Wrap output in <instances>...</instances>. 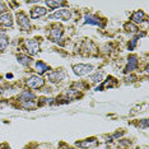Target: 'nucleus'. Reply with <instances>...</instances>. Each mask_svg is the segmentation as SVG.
<instances>
[{"label": "nucleus", "mask_w": 149, "mask_h": 149, "mask_svg": "<svg viewBox=\"0 0 149 149\" xmlns=\"http://www.w3.org/2000/svg\"><path fill=\"white\" fill-rule=\"evenodd\" d=\"M92 69H93L92 65H87V64H78V65H74V66H73L74 73L77 75H79V77L89 74V73L92 72Z\"/></svg>", "instance_id": "obj_1"}, {"label": "nucleus", "mask_w": 149, "mask_h": 149, "mask_svg": "<svg viewBox=\"0 0 149 149\" xmlns=\"http://www.w3.org/2000/svg\"><path fill=\"white\" fill-rule=\"evenodd\" d=\"M72 17V13L68 9H60L57 12H55L54 14H51L49 17V19H61V20H69Z\"/></svg>", "instance_id": "obj_2"}, {"label": "nucleus", "mask_w": 149, "mask_h": 149, "mask_svg": "<svg viewBox=\"0 0 149 149\" xmlns=\"http://www.w3.org/2000/svg\"><path fill=\"white\" fill-rule=\"evenodd\" d=\"M43 83H45V80L41 77H38V75H32V77H30L27 80V85L30 88H33V89H37V88L42 87Z\"/></svg>", "instance_id": "obj_3"}, {"label": "nucleus", "mask_w": 149, "mask_h": 149, "mask_svg": "<svg viewBox=\"0 0 149 149\" xmlns=\"http://www.w3.org/2000/svg\"><path fill=\"white\" fill-rule=\"evenodd\" d=\"M17 20H18L19 27L22 28L23 31L30 30V19H28V17L24 14V13H18L17 14Z\"/></svg>", "instance_id": "obj_4"}, {"label": "nucleus", "mask_w": 149, "mask_h": 149, "mask_svg": "<svg viewBox=\"0 0 149 149\" xmlns=\"http://www.w3.org/2000/svg\"><path fill=\"white\" fill-rule=\"evenodd\" d=\"M26 47H27V51L30 52V55H36L40 51V45L36 40H27L26 41Z\"/></svg>", "instance_id": "obj_5"}, {"label": "nucleus", "mask_w": 149, "mask_h": 149, "mask_svg": "<svg viewBox=\"0 0 149 149\" xmlns=\"http://www.w3.org/2000/svg\"><path fill=\"white\" fill-rule=\"evenodd\" d=\"M65 78H66V73L64 72V70H57V72H52L49 74V79L51 80V82H61V80H64Z\"/></svg>", "instance_id": "obj_6"}, {"label": "nucleus", "mask_w": 149, "mask_h": 149, "mask_svg": "<svg viewBox=\"0 0 149 149\" xmlns=\"http://www.w3.org/2000/svg\"><path fill=\"white\" fill-rule=\"evenodd\" d=\"M84 23H87V24H92V26H103V23H102V19L97 15H93V14H87L84 17Z\"/></svg>", "instance_id": "obj_7"}, {"label": "nucleus", "mask_w": 149, "mask_h": 149, "mask_svg": "<svg viewBox=\"0 0 149 149\" xmlns=\"http://www.w3.org/2000/svg\"><path fill=\"white\" fill-rule=\"evenodd\" d=\"M77 145L79 148H93V147H97L98 145V142L96 138H92V139H85V140H82V142H77Z\"/></svg>", "instance_id": "obj_8"}, {"label": "nucleus", "mask_w": 149, "mask_h": 149, "mask_svg": "<svg viewBox=\"0 0 149 149\" xmlns=\"http://www.w3.org/2000/svg\"><path fill=\"white\" fill-rule=\"evenodd\" d=\"M138 68V57L135 55L129 57V61H127V65L125 68V73H130L133 70H135Z\"/></svg>", "instance_id": "obj_9"}, {"label": "nucleus", "mask_w": 149, "mask_h": 149, "mask_svg": "<svg viewBox=\"0 0 149 149\" xmlns=\"http://www.w3.org/2000/svg\"><path fill=\"white\" fill-rule=\"evenodd\" d=\"M62 36V28L59 26H55L51 31H50V38L52 41H59Z\"/></svg>", "instance_id": "obj_10"}, {"label": "nucleus", "mask_w": 149, "mask_h": 149, "mask_svg": "<svg viewBox=\"0 0 149 149\" xmlns=\"http://www.w3.org/2000/svg\"><path fill=\"white\" fill-rule=\"evenodd\" d=\"M47 13V9L43 7H37V8H33L32 12H31V18L33 19H37L40 17H43V15Z\"/></svg>", "instance_id": "obj_11"}, {"label": "nucleus", "mask_w": 149, "mask_h": 149, "mask_svg": "<svg viewBox=\"0 0 149 149\" xmlns=\"http://www.w3.org/2000/svg\"><path fill=\"white\" fill-rule=\"evenodd\" d=\"M0 24L5 26V27H12L13 26V19L12 15L9 13H4V14L0 15Z\"/></svg>", "instance_id": "obj_12"}, {"label": "nucleus", "mask_w": 149, "mask_h": 149, "mask_svg": "<svg viewBox=\"0 0 149 149\" xmlns=\"http://www.w3.org/2000/svg\"><path fill=\"white\" fill-rule=\"evenodd\" d=\"M145 19H147V18H145V14L142 12V10H138V12H135L134 14L131 15L133 23H143Z\"/></svg>", "instance_id": "obj_13"}, {"label": "nucleus", "mask_w": 149, "mask_h": 149, "mask_svg": "<svg viewBox=\"0 0 149 149\" xmlns=\"http://www.w3.org/2000/svg\"><path fill=\"white\" fill-rule=\"evenodd\" d=\"M20 101L22 102H28V101H33L35 99V95L32 92H28V91H24V92L20 95Z\"/></svg>", "instance_id": "obj_14"}, {"label": "nucleus", "mask_w": 149, "mask_h": 149, "mask_svg": "<svg viewBox=\"0 0 149 149\" xmlns=\"http://www.w3.org/2000/svg\"><path fill=\"white\" fill-rule=\"evenodd\" d=\"M36 69H37V72L40 73V74H45V73L49 70V66L45 64V62L37 61V62H36Z\"/></svg>", "instance_id": "obj_15"}, {"label": "nucleus", "mask_w": 149, "mask_h": 149, "mask_svg": "<svg viewBox=\"0 0 149 149\" xmlns=\"http://www.w3.org/2000/svg\"><path fill=\"white\" fill-rule=\"evenodd\" d=\"M18 61L20 62L22 65H24V66H28V65L31 64V57L30 56H27V55H22V54H19L18 55Z\"/></svg>", "instance_id": "obj_16"}, {"label": "nucleus", "mask_w": 149, "mask_h": 149, "mask_svg": "<svg viewBox=\"0 0 149 149\" xmlns=\"http://www.w3.org/2000/svg\"><path fill=\"white\" fill-rule=\"evenodd\" d=\"M8 46V37L4 32H0V50H5Z\"/></svg>", "instance_id": "obj_17"}, {"label": "nucleus", "mask_w": 149, "mask_h": 149, "mask_svg": "<svg viewBox=\"0 0 149 149\" xmlns=\"http://www.w3.org/2000/svg\"><path fill=\"white\" fill-rule=\"evenodd\" d=\"M102 78H103V73L102 72H97L96 74H93V75H91V82H93V83H99L102 80Z\"/></svg>", "instance_id": "obj_18"}, {"label": "nucleus", "mask_w": 149, "mask_h": 149, "mask_svg": "<svg viewBox=\"0 0 149 149\" xmlns=\"http://www.w3.org/2000/svg\"><path fill=\"white\" fill-rule=\"evenodd\" d=\"M46 4H47V7L55 9V8H59V7H61V5H64L65 1H51V0H47V1H46Z\"/></svg>", "instance_id": "obj_19"}, {"label": "nucleus", "mask_w": 149, "mask_h": 149, "mask_svg": "<svg viewBox=\"0 0 149 149\" xmlns=\"http://www.w3.org/2000/svg\"><path fill=\"white\" fill-rule=\"evenodd\" d=\"M125 30H126L127 32H131V33L138 32V27L134 23H126V24H125Z\"/></svg>", "instance_id": "obj_20"}, {"label": "nucleus", "mask_w": 149, "mask_h": 149, "mask_svg": "<svg viewBox=\"0 0 149 149\" xmlns=\"http://www.w3.org/2000/svg\"><path fill=\"white\" fill-rule=\"evenodd\" d=\"M23 107L24 108H35L36 103L33 101H28V102H23Z\"/></svg>", "instance_id": "obj_21"}, {"label": "nucleus", "mask_w": 149, "mask_h": 149, "mask_svg": "<svg viewBox=\"0 0 149 149\" xmlns=\"http://www.w3.org/2000/svg\"><path fill=\"white\" fill-rule=\"evenodd\" d=\"M5 9H7L5 4H4L3 1H0V14H1V13H4V12H5Z\"/></svg>", "instance_id": "obj_22"}, {"label": "nucleus", "mask_w": 149, "mask_h": 149, "mask_svg": "<svg viewBox=\"0 0 149 149\" xmlns=\"http://www.w3.org/2000/svg\"><path fill=\"white\" fill-rule=\"evenodd\" d=\"M135 45H137V38H134V40L131 41V43L129 45V49H130V50H133V49L135 47Z\"/></svg>", "instance_id": "obj_23"}, {"label": "nucleus", "mask_w": 149, "mask_h": 149, "mask_svg": "<svg viewBox=\"0 0 149 149\" xmlns=\"http://www.w3.org/2000/svg\"><path fill=\"white\" fill-rule=\"evenodd\" d=\"M140 126L144 127V129H145V127L148 126V120H143V122H142V125H140Z\"/></svg>", "instance_id": "obj_24"}, {"label": "nucleus", "mask_w": 149, "mask_h": 149, "mask_svg": "<svg viewBox=\"0 0 149 149\" xmlns=\"http://www.w3.org/2000/svg\"><path fill=\"white\" fill-rule=\"evenodd\" d=\"M60 149H73V148H68V147H64V148H60Z\"/></svg>", "instance_id": "obj_25"}, {"label": "nucleus", "mask_w": 149, "mask_h": 149, "mask_svg": "<svg viewBox=\"0 0 149 149\" xmlns=\"http://www.w3.org/2000/svg\"><path fill=\"white\" fill-rule=\"evenodd\" d=\"M0 93H1V89H0Z\"/></svg>", "instance_id": "obj_26"}, {"label": "nucleus", "mask_w": 149, "mask_h": 149, "mask_svg": "<svg viewBox=\"0 0 149 149\" xmlns=\"http://www.w3.org/2000/svg\"><path fill=\"white\" fill-rule=\"evenodd\" d=\"M8 149H9V148H8Z\"/></svg>", "instance_id": "obj_27"}]
</instances>
